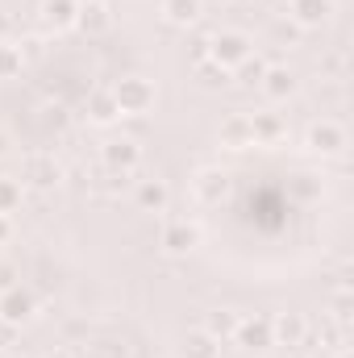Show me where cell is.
<instances>
[{
  "label": "cell",
  "instance_id": "6da1fadb",
  "mask_svg": "<svg viewBox=\"0 0 354 358\" xmlns=\"http://www.w3.org/2000/svg\"><path fill=\"white\" fill-rule=\"evenodd\" d=\"M217 67H225V71H234L242 59H250L255 55V42L242 34V29H221V34H213L208 38V50H204Z\"/></svg>",
  "mask_w": 354,
  "mask_h": 358
},
{
  "label": "cell",
  "instance_id": "7a4b0ae2",
  "mask_svg": "<svg viewBox=\"0 0 354 358\" xmlns=\"http://www.w3.org/2000/svg\"><path fill=\"white\" fill-rule=\"evenodd\" d=\"M113 100H117L121 113H146V108L155 104V88H150V80H142V76H125V80L113 88Z\"/></svg>",
  "mask_w": 354,
  "mask_h": 358
},
{
  "label": "cell",
  "instance_id": "3957f363",
  "mask_svg": "<svg viewBox=\"0 0 354 358\" xmlns=\"http://www.w3.org/2000/svg\"><path fill=\"white\" fill-rule=\"evenodd\" d=\"M234 342H238L246 355H263V350H271V346H275V338H271V317H246V321H238Z\"/></svg>",
  "mask_w": 354,
  "mask_h": 358
},
{
  "label": "cell",
  "instance_id": "277c9868",
  "mask_svg": "<svg viewBox=\"0 0 354 358\" xmlns=\"http://www.w3.org/2000/svg\"><path fill=\"white\" fill-rule=\"evenodd\" d=\"M100 159H104V167H108L113 176H129V171L142 163V150H138L134 138H113V142H104Z\"/></svg>",
  "mask_w": 354,
  "mask_h": 358
},
{
  "label": "cell",
  "instance_id": "5b68a950",
  "mask_svg": "<svg viewBox=\"0 0 354 358\" xmlns=\"http://www.w3.org/2000/svg\"><path fill=\"white\" fill-rule=\"evenodd\" d=\"M271 338H275V346L296 350L309 342V321L300 313H279V317H271Z\"/></svg>",
  "mask_w": 354,
  "mask_h": 358
},
{
  "label": "cell",
  "instance_id": "8992f818",
  "mask_svg": "<svg viewBox=\"0 0 354 358\" xmlns=\"http://www.w3.org/2000/svg\"><path fill=\"white\" fill-rule=\"evenodd\" d=\"M21 179L34 183V187H55V183L63 179V167L55 163V155H29V159L21 163Z\"/></svg>",
  "mask_w": 354,
  "mask_h": 358
},
{
  "label": "cell",
  "instance_id": "52a82bcc",
  "mask_svg": "<svg viewBox=\"0 0 354 358\" xmlns=\"http://www.w3.org/2000/svg\"><path fill=\"white\" fill-rule=\"evenodd\" d=\"M309 146L317 150V155H338L342 146H346V129L338 125V121H313L309 125Z\"/></svg>",
  "mask_w": 354,
  "mask_h": 358
},
{
  "label": "cell",
  "instance_id": "ba28073f",
  "mask_svg": "<svg viewBox=\"0 0 354 358\" xmlns=\"http://www.w3.org/2000/svg\"><path fill=\"white\" fill-rule=\"evenodd\" d=\"M288 13L300 29H317L334 17V0H288Z\"/></svg>",
  "mask_w": 354,
  "mask_h": 358
},
{
  "label": "cell",
  "instance_id": "9c48e42d",
  "mask_svg": "<svg viewBox=\"0 0 354 358\" xmlns=\"http://www.w3.org/2000/svg\"><path fill=\"white\" fill-rule=\"evenodd\" d=\"M29 317H34V296L21 292V287H4V296H0V321L25 325Z\"/></svg>",
  "mask_w": 354,
  "mask_h": 358
},
{
  "label": "cell",
  "instance_id": "30bf717a",
  "mask_svg": "<svg viewBox=\"0 0 354 358\" xmlns=\"http://www.w3.org/2000/svg\"><path fill=\"white\" fill-rule=\"evenodd\" d=\"M76 25H80L88 38H100V34H108L113 13H108V4H104V0H84V4H80V13H76Z\"/></svg>",
  "mask_w": 354,
  "mask_h": 358
},
{
  "label": "cell",
  "instance_id": "8fae6325",
  "mask_svg": "<svg viewBox=\"0 0 354 358\" xmlns=\"http://www.w3.org/2000/svg\"><path fill=\"white\" fill-rule=\"evenodd\" d=\"M196 242H200V229H196L192 221H171V225L163 229V250H167V255H187Z\"/></svg>",
  "mask_w": 354,
  "mask_h": 358
},
{
  "label": "cell",
  "instance_id": "7c38bea8",
  "mask_svg": "<svg viewBox=\"0 0 354 358\" xmlns=\"http://www.w3.org/2000/svg\"><path fill=\"white\" fill-rule=\"evenodd\" d=\"M134 200H138V208H146V213H163V208L171 204V192H167L163 179H142L138 192H134Z\"/></svg>",
  "mask_w": 354,
  "mask_h": 358
},
{
  "label": "cell",
  "instance_id": "4fadbf2b",
  "mask_svg": "<svg viewBox=\"0 0 354 358\" xmlns=\"http://www.w3.org/2000/svg\"><path fill=\"white\" fill-rule=\"evenodd\" d=\"M179 355L183 358H221V342L213 334H204V329H192V334H183Z\"/></svg>",
  "mask_w": 354,
  "mask_h": 358
},
{
  "label": "cell",
  "instance_id": "5bb4252c",
  "mask_svg": "<svg viewBox=\"0 0 354 358\" xmlns=\"http://www.w3.org/2000/svg\"><path fill=\"white\" fill-rule=\"evenodd\" d=\"M259 88L271 96V100H288L296 92V71L292 67H267V76L259 80Z\"/></svg>",
  "mask_w": 354,
  "mask_h": 358
},
{
  "label": "cell",
  "instance_id": "9a60e30c",
  "mask_svg": "<svg viewBox=\"0 0 354 358\" xmlns=\"http://www.w3.org/2000/svg\"><path fill=\"white\" fill-rule=\"evenodd\" d=\"M80 13V0H42V21L50 29H71Z\"/></svg>",
  "mask_w": 354,
  "mask_h": 358
},
{
  "label": "cell",
  "instance_id": "2e32d148",
  "mask_svg": "<svg viewBox=\"0 0 354 358\" xmlns=\"http://www.w3.org/2000/svg\"><path fill=\"white\" fill-rule=\"evenodd\" d=\"M221 146H229V150L255 146V138H250V117H242V113L225 117V125H221Z\"/></svg>",
  "mask_w": 354,
  "mask_h": 358
},
{
  "label": "cell",
  "instance_id": "e0dca14e",
  "mask_svg": "<svg viewBox=\"0 0 354 358\" xmlns=\"http://www.w3.org/2000/svg\"><path fill=\"white\" fill-rule=\"evenodd\" d=\"M196 196H200L204 204H221V200L229 196V176H221V171H204V176L196 179Z\"/></svg>",
  "mask_w": 354,
  "mask_h": 358
},
{
  "label": "cell",
  "instance_id": "ac0fdd59",
  "mask_svg": "<svg viewBox=\"0 0 354 358\" xmlns=\"http://www.w3.org/2000/svg\"><path fill=\"white\" fill-rule=\"evenodd\" d=\"M250 138H255V146H259V142H263V146L279 142V138H283V121H279L275 113H255V117H250Z\"/></svg>",
  "mask_w": 354,
  "mask_h": 358
},
{
  "label": "cell",
  "instance_id": "d6986e66",
  "mask_svg": "<svg viewBox=\"0 0 354 358\" xmlns=\"http://www.w3.org/2000/svg\"><path fill=\"white\" fill-rule=\"evenodd\" d=\"M238 313H229V308H217V313H208L204 317V334H213L217 342H229L234 338V329H238Z\"/></svg>",
  "mask_w": 354,
  "mask_h": 358
},
{
  "label": "cell",
  "instance_id": "ffe728a7",
  "mask_svg": "<svg viewBox=\"0 0 354 358\" xmlns=\"http://www.w3.org/2000/svg\"><path fill=\"white\" fill-rule=\"evenodd\" d=\"M204 13V0H163V17L171 25H192Z\"/></svg>",
  "mask_w": 354,
  "mask_h": 358
},
{
  "label": "cell",
  "instance_id": "44dd1931",
  "mask_svg": "<svg viewBox=\"0 0 354 358\" xmlns=\"http://www.w3.org/2000/svg\"><path fill=\"white\" fill-rule=\"evenodd\" d=\"M88 117L96 121V125H108V121H117V117H121V108H117L113 92H92V100H88Z\"/></svg>",
  "mask_w": 354,
  "mask_h": 358
},
{
  "label": "cell",
  "instance_id": "7402d4cb",
  "mask_svg": "<svg viewBox=\"0 0 354 358\" xmlns=\"http://www.w3.org/2000/svg\"><path fill=\"white\" fill-rule=\"evenodd\" d=\"M80 358H129V346L117 338H100V342H88Z\"/></svg>",
  "mask_w": 354,
  "mask_h": 358
},
{
  "label": "cell",
  "instance_id": "603a6c76",
  "mask_svg": "<svg viewBox=\"0 0 354 358\" xmlns=\"http://www.w3.org/2000/svg\"><path fill=\"white\" fill-rule=\"evenodd\" d=\"M21 67H25V55H21V46H13V42H0V80H13V76H21Z\"/></svg>",
  "mask_w": 354,
  "mask_h": 358
},
{
  "label": "cell",
  "instance_id": "cb8c5ba5",
  "mask_svg": "<svg viewBox=\"0 0 354 358\" xmlns=\"http://www.w3.org/2000/svg\"><path fill=\"white\" fill-rule=\"evenodd\" d=\"M196 76H200V84H204V88H225V84H229V71H225V67H217L213 59H200V63H196Z\"/></svg>",
  "mask_w": 354,
  "mask_h": 358
},
{
  "label": "cell",
  "instance_id": "d4e9b609",
  "mask_svg": "<svg viewBox=\"0 0 354 358\" xmlns=\"http://www.w3.org/2000/svg\"><path fill=\"white\" fill-rule=\"evenodd\" d=\"M21 208V183L8 176H0V217H8V213H17Z\"/></svg>",
  "mask_w": 354,
  "mask_h": 358
},
{
  "label": "cell",
  "instance_id": "484cf974",
  "mask_svg": "<svg viewBox=\"0 0 354 358\" xmlns=\"http://www.w3.org/2000/svg\"><path fill=\"white\" fill-rule=\"evenodd\" d=\"M267 67H271L267 59H259V55H250V59H242V63H238L234 71L242 76V84H259V80L267 76Z\"/></svg>",
  "mask_w": 354,
  "mask_h": 358
},
{
  "label": "cell",
  "instance_id": "4316f807",
  "mask_svg": "<svg viewBox=\"0 0 354 358\" xmlns=\"http://www.w3.org/2000/svg\"><path fill=\"white\" fill-rule=\"evenodd\" d=\"M8 234H13L8 229V217H0V242H8Z\"/></svg>",
  "mask_w": 354,
  "mask_h": 358
},
{
  "label": "cell",
  "instance_id": "83f0119b",
  "mask_svg": "<svg viewBox=\"0 0 354 358\" xmlns=\"http://www.w3.org/2000/svg\"><path fill=\"white\" fill-rule=\"evenodd\" d=\"M8 155V138H4V129H0V159Z\"/></svg>",
  "mask_w": 354,
  "mask_h": 358
},
{
  "label": "cell",
  "instance_id": "f1b7e54d",
  "mask_svg": "<svg viewBox=\"0 0 354 358\" xmlns=\"http://www.w3.org/2000/svg\"><path fill=\"white\" fill-rule=\"evenodd\" d=\"M46 358H76V355H71V350H50Z\"/></svg>",
  "mask_w": 354,
  "mask_h": 358
}]
</instances>
